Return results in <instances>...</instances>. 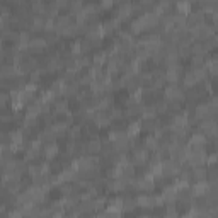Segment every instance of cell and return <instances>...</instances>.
I'll list each match as a JSON object with an SVG mask.
<instances>
[{
    "instance_id": "6da1fadb",
    "label": "cell",
    "mask_w": 218,
    "mask_h": 218,
    "mask_svg": "<svg viewBox=\"0 0 218 218\" xmlns=\"http://www.w3.org/2000/svg\"><path fill=\"white\" fill-rule=\"evenodd\" d=\"M165 94H167V99H171V101H182L184 99L182 90H179L177 87H169L165 90Z\"/></svg>"
},
{
    "instance_id": "7a4b0ae2",
    "label": "cell",
    "mask_w": 218,
    "mask_h": 218,
    "mask_svg": "<svg viewBox=\"0 0 218 218\" xmlns=\"http://www.w3.org/2000/svg\"><path fill=\"white\" fill-rule=\"evenodd\" d=\"M209 192V186L208 184H198L196 188H194V194H198V196H206Z\"/></svg>"
},
{
    "instance_id": "3957f363",
    "label": "cell",
    "mask_w": 218,
    "mask_h": 218,
    "mask_svg": "<svg viewBox=\"0 0 218 218\" xmlns=\"http://www.w3.org/2000/svg\"><path fill=\"white\" fill-rule=\"evenodd\" d=\"M43 46H44V39H33V41H29V48L34 50V51L41 50Z\"/></svg>"
},
{
    "instance_id": "277c9868",
    "label": "cell",
    "mask_w": 218,
    "mask_h": 218,
    "mask_svg": "<svg viewBox=\"0 0 218 218\" xmlns=\"http://www.w3.org/2000/svg\"><path fill=\"white\" fill-rule=\"evenodd\" d=\"M87 148H89V152H92V154H94V152H99V150H101V141L92 140L89 145H87Z\"/></svg>"
},
{
    "instance_id": "5b68a950",
    "label": "cell",
    "mask_w": 218,
    "mask_h": 218,
    "mask_svg": "<svg viewBox=\"0 0 218 218\" xmlns=\"http://www.w3.org/2000/svg\"><path fill=\"white\" fill-rule=\"evenodd\" d=\"M130 12H131V5H124V7H121V10H119V17H128Z\"/></svg>"
},
{
    "instance_id": "8992f818",
    "label": "cell",
    "mask_w": 218,
    "mask_h": 218,
    "mask_svg": "<svg viewBox=\"0 0 218 218\" xmlns=\"http://www.w3.org/2000/svg\"><path fill=\"white\" fill-rule=\"evenodd\" d=\"M56 150H58V148H56V145L55 147H48V150H46V157L48 158H53V155H56Z\"/></svg>"
},
{
    "instance_id": "52a82bcc",
    "label": "cell",
    "mask_w": 218,
    "mask_h": 218,
    "mask_svg": "<svg viewBox=\"0 0 218 218\" xmlns=\"http://www.w3.org/2000/svg\"><path fill=\"white\" fill-rule=\"evenodd\" d=\"M147 147L152 148V150L157 148V141H155V138H148V140H147Z\"/></svg>"
},
{
    "instance_id": "ba28073f",
    "label": "cell",
    "mask_w": 218,
    "mask_h": 218,
    "mask_svg": "<svg viewBox=\"0 0 218 218\" xmlns=\"http://www.w3.org/2000/svg\"><path fill=\"white\" fill-rule=\"evenodd\" d=\"M194 175H196V179H203L206 175V172L203 169H194Z\"/></svg>"
},
{
    "instance_id": "9c48e42d",
    "label": "cell",
    "mask_w": 218,
    "mask_h": 218,
    "mask_svg": "<svg viewBox=\"0 0 218 218\" xmlns=\"http://www.w3.org/2000/svg\"><path fill=\"white\" fill-rule=\"evenodd\" d=\"M56 5H58V9L67 7V5H68V0H56Z\"/></svg>"
},
{
    "instance_id": "30bf717a",
    "label": "cell",
    "mask_w": 218,
    "mask_h": 218,
    "mask_svg": "<svg viewBox=\"0 0 218 218\" xmlns=\"http://www.w3.org/2000/svg\"><path fill=\"white\" fill-rule=\"evenodd\" d=\"M112 0H102V7H111Z\"/></svg>"
},
{
    "instance_id": "8fae6325",
    "label": "cell",
    "mask_w": 218,
    "mask_h": 218,
    "mask_svg": "<svg viewBox=\"0 0 218 218\" xmlns=\"http://www.w3.org/2000/svg\"><path fill=\"white\" fill-rule=\"evenodd\" d=\"M143 2H145V4H148V2H152V0H143Z\"/></svg>"
},
{
    "instance_id": "7c38bea8",
    "label": "cell",
    "mask_w": 218,
    "mask_h": 218,
    "mask_svg": "<svg viewBox=\"0 0 218 218\" xmlns=\"http://www.w3.org/2000/svg\"><path fill=\"white\" fill-rule=\"evenodd\" d=\"M118 2H126V0H118Z\"/></svg>"
}]
</instances>
